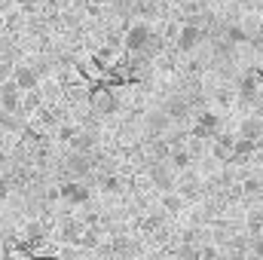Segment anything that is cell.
<instances>
[{"mask_svg":"<svg viewBox=\"0 0 263 260\" xmlns=\"http://www.w3.org/2000/svg\"><path fill=\"white\" fill-rule=\"evenodd\" d=\"M153 40H156V34H153V28L147 22H132L126 37H123V49L126 52H144Z\"/></svg>","mask_w":263,"mask_h":260,"instance_id":"1","label":"cell"},{"mask_svg":"<svg viewBox=\"0 0 263 260\" xmlns=\"http://www.w3.org/2000/svg\"><path fill=\"white\" fill-rule=\"evenodd\" d=\"M220 132H223V126H220V117H217L214 110H199L196 120H193L190 135H193L196 141H214Z\"/></svg>","mask_w":263,"mask_h":260,"instance_id":"2","label":"cell"},{"mask_svg":"<svg viewBox=\"0 0 263 260\" xmlns=\"http://www.w3.org/2000/svg\"><path fill=\"white\" fill-rule=\"evenodd\" d=\"M202 40H205V31L199 28L196 22H184L181 31H178V37H175V49H178L181 55H193Z\"/></svg>","mask_w":263,"mask_h":260,"instance_id":"3","label":"cell"},{"mask_svg":"<svg viewBox=\"0 0 263 260\" xmlns=\"http://www.w3.org/2000/svg\"><path fill=\"white\" fill-rule=\"evenodd\" d=\"M92 107H95V114H98L101 120H104V117H114V114L120 110V92L104 83V89H98V92L92 95Z\"/></svg>","mask_w":263,"mask_h":260,"instance_id":"4","label":"cell"},{"mask_svg":"<svg viewBox=\"0 0 263 260\" xmlns=\"http://www.w3.org/2000/svg\"><path fill=\"white\" fill-rule=\"evenodd\" d=\"M62 202H67L70 208H86L92 202V187L83 181H65L62 184Z\"/></svg>","mask_w":263,"mask_h":260,"instance_id":"5","label":"cell"},{"mask_svg":"<svg viewBox=\"0 0 263 260\" xmlns=\"http://www.w3.org/2000/svg\"><path fill=\"white\" fill-rule=\"evenodd\" d=\"M150 184H153V190H159V193H168V190H178V169L168 162H159V165H153L150 169Z\"/></svg>","mask_w":263,"mask_h":260,"instance_id":"6","label":"cell"},{"mask_svg":"<svg viewBox=\"0 0 263 260\" xmlns=\"http://www.w3.org/2000/svg\"><path fill=\"white\" fill-rule=\"evenodd\" d=\"M260 89H263V77L260 70H245L239 77V101H257L260 98Z\"/></svg>","mask_w":263,"mask_h":260,"instance_id":"7","label":"cell"},{"mask_svg":"<svg viewBox=\"0 0 263 260\" xmlns=\"http://www.w3.org/2000/svg\"><path fill=\"white\" fill-rule=\"evenodd\" d=\"M178 193L184 196L187 202H196L199 196L205 193V184H202V178H199L193 169H187V172L178 175Z\"/></svg>","mask_w":263,"mask_h":260,"instance_id":"8","label":"cell"},{"mask_svg":"<svg viewBox=\"0 0 263 260\" xmlns=\"http://www.w3.org/2000/svg\"><path fill=\"white\" fill-rule=\"evenodd\" d=\"M12 80H15V86H18L22 92H31V89H40L43 73H40L34 65H15V70H12Z\"/></svg>","mask_w":263,"mask_h":260,"instance_id":"9","label":"cell"},{"mask_svg":"<svg viewBox=\"0 0 263 260\" xmlns=\"http://www.w3.org/2000/svg\"><path fill=\"white\" fill-rule=\"evenodd\" d=\"M168 126H172V117H168L165 110H153V114L144 117V129L150 132L153 138H162V135L168 132Z\"/></svg>","mask_w":263,"mask_h":260,"instance_id":"10","label":"cell"},{"mask_svg":"<svg viewBox=\"0 0 263 260\" xmlns=\"http://www.w3.org/2000/svg\"><path fill=\"white\" fill-rule=\"evenodd\" d=\"M159 208H162L165 214H184L187 199L178 193V190H168V193H159Z\"/></svg>","mask_w":263,"mask_h":260,"instance_id":"11","label":"cell"},{"mask_svg":"<svg viewBox=\"0 0 263 260\" xmlns=\"http://www.w3.org/2000/svg\"><path fill=\"white\" fill-rule=\"evenodd\" d=\"M257 150H260V147H257V138H236V144H233V159H254Z\"/></svg>","mask_w":263,"mask_h":260,"instance_id":"12","label":"cell"},{"mask_svg":"<svg viewBox=\"0 0 263 260\" xmlns=\"http://www.w3.org/2000/svg\"><path fill=\"white\" fill-rule=\"evenodd\" d=\"M101 245H104V242H101V230H98V227H86L83 236H80V248H86V251L92 254V251H98Z\"/></svg>","mask_w":263,"mask_h":260,"instance_id":"13","label":"cell"},{"mask_svg":"<svg viewBox=\"0 0 263 260\" xmlns=\"http://www.w3.org/2000/svg\"><path fill=\"white\" fill-rule=\"evenodd\" d=\"M223 40H230L233 46H242V43H251V34H248L242 25H227V31H223Z\"/></svg>","mask_w":263,"mask_h":260,"instance_id":"14","label":"cell"},{"mask_svg":"<svg viewBox=\"0 0 263 260\" xmlns=\"http://www.w3.org/2000/svg\"><path fill=\"white\" fill-rule=\"evenodd\" d=\"M168 162H172L178 172H187V169L193 165V156H190V150H187V147H175V150H172V156H168Z\"/></svg>","mask_w":263,"mask_h":260,"instance_id":"15","label":"cell"},{"mask_svg":"<svg viewBox=\"0 0 263 260\" xmlns=\"http://www.w3.org/2000/svg\"><path fill=\"white\" fill-rule=\"evenodd\" d=\"M12 3H15L22 12H34V9H37V0H12Z\"/></svg>","mask_w":263,"mask_h":260,"instance_id":"16","label":"cell"}]
</instances>
